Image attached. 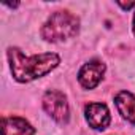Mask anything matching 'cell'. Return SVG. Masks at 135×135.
<instances>
[{
  "label": "cell",
  "instance_id": "1",
  "mask_svg": "<svg viewBox=\"0 0 135 135\" xmlns=\"http://www.w3.org/2000/svg\"><path fill=\"white\" fill-rule=\"evenodd\" d=\"M8 59H10L11 73L15 80L19 83H29V81L45 76L52 69H56L60 62L59 56L54 52H45V54L27 57L18 48L8 49Z\"/></svg>",
  "mask_w": 135,
  "mask_h": 135
},
{
  "label": "cell",
  "instance_id": "2",
  "mask_svg": "<svg viewBox=\"0 0 135 135\" xmlns=\"http://www.w3.org/2000/svg\"><path fill=\"white\" fill-rule=\"evenodd\" d=\"M80 30V19L70 11H56L41 29V37L46 41H64L72 38Z\"/></svg>",
  "mask_w": 135,
  "mask_h": 135
},
{
  "label": "cell",
  "instance_id": "3",
  "mask_svg": "<svg viewBox=\"0 0 135 135\" xmlns=\"http://www.w3.org/2000/svg\"><path fill=\"white\" fill-rule=\"evenodd\" d=\"M43 107L46 113L59 124H67L70 118L67 97L59 91H48L43 95Z\"/></svg>",
  "mask_w": 135,
  "mask_h": 135
},
{
  "label": "cell",
  "instance_id": "4",
  "mask_svg": "<svg viewBox=\"0 0 135 135\" xmlns=\"http://www.w3.org/2000/svg\"><path fill=\"white\" fill-rule=\"evenodd\" d=\"M105 73V64L94 59L81 67V70L78 73V81L83 88L86 89H94L103 78Z\"/></svg>",
  "mask_w": 135,
  "mask_h": 135
},
{
  "label": "cell",
  "instance_id": "5",
  "mask_svg": "<svg viewBox=\"0 0 135 135\" xmlns=\"http://www.w3.org/2000/svg\"><path fill=\"white\" fill-rule=\"evenodd\" d=\"M84 114L89 126L97 130H103L110 124V111L105 103H88L84 108Z\"/></svg>",
  "mask_w": 135,
  "mask_h": 135
},
{
  "label": "cell",
  "instance_id": "6",
  "mask_svg": "<svg viewBox=\"0 0 135 135\" xmlns=\"http://www.w3.org/2000/svg\"><path fill=\"white\" fill-rule=\"evenodd\" d=\"M3 135H33L35 129L22 118H3Z\"/></svg>",
  "mask_w": 135,
  "mask_h": 135
},
{
  "label": "cell",
  "instance_id": "7",
  "mask_svg": "<svg viewBox=\"0 0 135 135\" xmlns=\"http://www.w3.org/2000/svg\"><path fill=\"white\" fill-rule=\"evenodd\" d=\"M114 102H116V107H118L121 116L124 119H127L129 122L135 124V95L122 91L116 95Z\"/></svg>",
  "mask_w": 135,
  "mask_h": 135
},
{
  "label": "cell",
  "instance_id": "8",
  "mask_svg": "<svg viewBox=\"0 0 135 135\" xmlns=\"http://www.w3.org/2000/svg\"><path fill=\"white\" fill-rule=\"evenodd\" d=\"M118 5H121L124 10H129L132 7H135V2H129V3H122V2H118Z\"/></svg>",
  "mask_w": 135,
  "mask_h": 135
},
{
  "label": "cell",
  "instance_id": "9",
  "mask_svg": "<svg viewBox=\"0 0 135 135\" xmlns=\"http://www.w3.org/2000/svg\"><path fill=\"white\" fill-rule=\"evenodd\" d=\"M133 33H135V16H133Z\"/></svg>",
  "mask_w": 135,
  "mask_h": 135
}]
</instances>
